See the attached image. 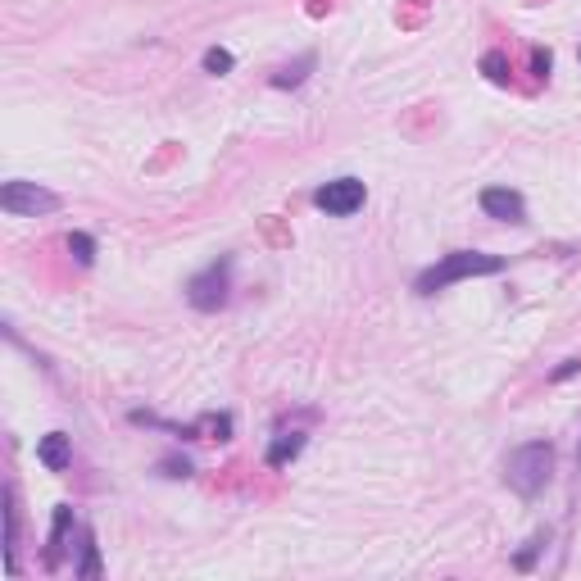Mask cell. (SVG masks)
Masks as SVG:
<instances>
[{
	"mask_svg": "<svg viewBox=\"0 0 581 581\" xmlns=\"http://www.w3.org/2000/svg\"><path fill=\"white\" fill-rule=\"evenodd\" d=\"M504 268H509L504 255H486V250H450V255H441L436 264H427L423 273H418L414 296L432 300L436 291H445V286L468 282V277H495V273H504Z\"/></svg>",
	"mask_w": 581,
	"mask_h": 581,
	"instance_id": "cell-1",
	"label": "cell"
},
{
	"mask_svg": "<svg viewBox=\"0 0 581 581\" xmlns=\"http://www.w3.org/2000/svg\"><path fill=\"white\" fill-rule=\"evenodd\" d=\"M554 445L550 441H522L518 450L504 459V482L522 495V500H536L545 486L554 482Z\"/></svg>",
	"mask_w": 581,
	"mask_h": 581,
	"instance_id": "cell-2",
	"label": "cell"
},
{
	"mask_svg": "<svg viewBox=\"0 0 581 581\" xmlns=\"http://www.w3.org/2000/svg\"><path fill=\"white\" fill-rule=\"evenodd\" d=\"M128 423L150 427V432H168V436H178V441H232V432H237L232 414H200V418H191V423H168V418H159V414L132 409Z\"/></svg>",
	"mask_w": 581,
	"mask_h": 581,
	"instance_id": "cell-3",
	"label": "cell"
},
{
	"mask_svg": "<svg viewBox=\"0 0 581 581\" xmlns=\"http://www.w3.org/2000/svg\"><path fill=\"white\" fill-rule=\"evenodd\" d=\"M232 268H237V259L218 255L187 282V305L196 309V314H218V309H227V300H232Z\"/></svg>",
	"mask_w": 581,
	"mask_h": 581,
	"instance_id": "cell-4",
	"label": "cell"
},
{
	"mask_svg": "<svg viewBox=\"0 0 581 581\" xmlns=\"http://www.w3.org/2000/svg\"><path fill=\"white\" fill-rule=\"evenodd\" d=\"M64 200L55 196V191L37 187V182H23V178H10L5 187H0V209L10 218H46L55 214Z\"/></svg>",
	"mask_w": 581,
	"mask_h": 581,
	"instance_id": "cell-5",
	"label": "cell"
},
{
	"mask_svg": "<svg viewBox=\"0 0 581 581\" xmlns=\"http://www.w3.org/2000/svg\"><path fill=\"white\" fill-rule=\"evenodd\" d=\"M364 200H368V187L359 178H332V182H323V187L314 191V205L323 209L327 218L359 214V209H364Z\"/></svg>",
	"mask_w": 581,
	"mask_h": 581,
	"instance_id": "cell-6",
	"label": "cell"
},
{
	"mask_svg": "<svg viewBox=\"0 0 581 581\" xmlns=\"http://www.w3.org/2000/svg\"><path fill=\"white\" fill-rule=\"evenodd\" d=\"M477 205H482V214L495 218V223L527 227V200H522V191H513V187H486L482 196H477Z\"/></svg>",
	"mask_w": 581,
	"mask_h": 581,
	"instance_id": "cell-7",
	"label": "cell"
},
{
	"mask_svg": "<svg viewBox=\"0 0 581 581\" xmlns=\"http://www.w3.org/2000/svg\"><path fill=\"white\" fill-rule=\"evenodd\" d=\"M73 532H82V522H78V513H73V504H55V518H50V536H46V568H50V572L60 568V559L69 554Z\"/></svg>",
	"mask_w": 581,
	"mask_h": 581,
	"instance_id": "cell-8",
	"label": "cell"
},
{
	"mask_svg": "<svg viewBox=\"0 0 581 581\" xmlns=\"http://www.w3.org/2000/svg\"><path fill=\"white\" fill-rule=\"evenodd\" d=\"M305 445H309L305 427H277L273 441H268V450H264V463L268 468H291V463L305 454Z\"/></svg>",
	"mask_w": 581,
	"mask_h": 581,
	"instance_id": "cell-9",
	"label": "cell"
},
{
	"mask_svg": "<svg viewBox=\"0 0 581 581\" xmlns=\"http://www.w3.org/2000/svg\"><path fill=\"white\" fill-rule=\"evenodd\" d=\"M37 463L46 468V473H69V463H73V436L46 432L37 441Z\"/></svg>",
	"mask_w": 581,
	"mask_h": 581,
	"instance_id": "cell-10",
	"label": "cell"
},
{
	"mask_svg": "<svg viewBox=\"0 0 581 581\" xmlns=\"http://www.w3.org/2000/svg\"><path fill=\"white\" fill-rule=\"evenodd\" d=\"M314 69H318V55H314V50H305L300 60H291V64H282V69L268 73V87H273V91H300Z\"/></svg>",
	"mask_w": 581,
	"mask_h": 581,
	"instance_id": "cell-11",
	"label": "cell"
},
{
	"mask_svg": "<svg viewBox=\"0 0 581 581\" xmlns=\"http://www.w3.org/2000/svg\"><path fill=\"white\" fill-rule=\"evenodd\" d=\"M200 69H205L209 78H227V73L237 69V55H232L227 46H209L205 55H200Z\"/></svg>",
	"mask_w": 581,
	"mask_h": 581,
	"instance_id": "cell-12",
	"label": "cell"
},
{
	"mask_svg": "<svg viewBox=\"0 0 581 581\" xmlns=\"http://www.w3.org/2000/svg\"><path fill=\"white\" fill-rule=\"evenodd\" d=\"M73 577H100V545H96V532L91 527H82V563L73 568Z\"/></svg>",
	"mask_w": 581,
	"mask_h": 581,
	"instance_id": "cell-13",
	"label": "cell"
},
{
	"mask_svg": "<svg viewBox=\"0 0 581 581\" xmlns=\"http://www.w3.org/2000/svg\"><path fill=\"white\" fill-rule=\"evenodd\" d=\"M482 73H486V82H495V87H509V78H513L509 55H504V50H486V55H482Z\"/></svg>",
	"mask_w": 581,
	"mask_h": 581,
	"instance_id": "cell-14",
	"label": "cell"
},
{
	"mask_svg": "<svg viewBox=\"0 0 581 581\" xmlns=\"http://www.w3.org/2000/svg\"><path fill=\"white\" fill-rule=\"evenodd\" d=\"M155 468H159V477H168V482H187V477L196 473V463H191L187 454H164Z\"/></svg>",
	"mask_w": 581,
	"mask_h": 581,
	"instance_id": "cell-15",
	"label": "cell"
},
{
	"mask_svg": "<svg viewBox=\"0 0 581 581\" xmlns=\"http://www.w3.org/2000/svg\"><path fill=\"white\" fill-rule=\"evenodd\" d=\"M69 255L78 259L82 268H91L96 264V237H91V232H69Z\"/></svg>",
	"mask_w": 581,
	"mask_h": 581,
	"instance_id": "cell-16",
	"label": "cell"
},
{
	"mask_svg": "<svg viewBox=\"0 0 581 581\" xmlns=\"http://www.w3.org/2000/svg\"><path fill=\"white\" fill-rule=\"evenodd\" d=\"M545 545H550V532H536L532 541H527L518 554H513V568H518V572H527L536 559H541V550H545Z\"/></svg>",
	"mask_w": 581,
	"mask_h": 581,
	"instance_id": "cell-17",
	"label": "cell"
},
{
	"mask_svg": "<svg viewBox=\"0 0 581 581\" xmlns=\"http://www.w3.org/2000/svg\"><path fill=\"white\" fill-rule=\"evenodd\" d=\"M550 69H554V55L545 46H532V73L545 82V78H550Z\"/></svg>",
	"mask_w": 581,
	"mask_h": 581,
	"instance_id": "cell-18",
	"label": "cell"
},
{
	"mask_svg": "<svg viewBox=\"0 0 581 581\" xmlns=\"http://www.w3.org/2000/svg\"><path fill=\"white\" fill-rule=\"evenodd\" d=\"M577 373H581V359H563V364L550 373V382L559 386V382H568V377H577Z\"/></svg>",
	"mask_w": 581,
	"mask_h": 581,
	"instance_id": "cell-19",
	"label": "cell"
},
{
	"mask_svg": "<svg viewBox=\"0 0 581 581\" xmlns=\"http://www.w3.org/2000/svg\"><path fill=\"white\" fill-rule=\"evenodd\" d=\"M577 55H581V50H577Z\"/></svg>",
	"mask_w": 581,
	"mask_h": 581,
	"instance_id": "cell-20",
	"label": "cell"
}]
</instances>
